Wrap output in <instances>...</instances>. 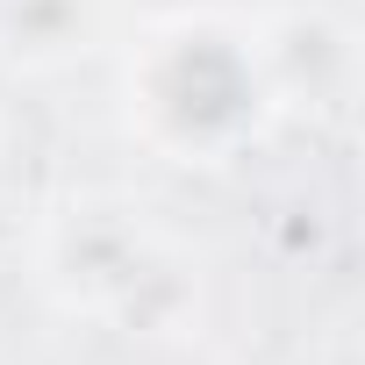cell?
<instances>
[{
  "mask_svg": "<svg viewBox=\"0 0 365 365\" xmlns=\"http://www.w3.org/2000/svg\"><path fill=\"white\" fill-rule=\"evenodd\" d=\"M201 308H208L201 258H194L187 244H179V237H165V244L150 251L143 279L129 287V301L108 315V329H122V336H143V344H165V336H194Z\"/></svg>",
  "mask_w": 365,
  "mask_h": 365,
  "instance_id": "cell-4",
  "label": "cell"
},
{
  "mask_svg": "<svg viewBox=\"0 0 365 365\" xmlns=\"http://www.w3.org/2000/svg\"><path fill=\"white\" fill-rule=\"evenodd\" d=\"M101 36L93 0H0V58L15 72H58Z\"/></svg>",
  "mask_w": 365,
  "mask_h": 365,
  "instance_id": "cell-5",
  "label": "cell"
},
{
  "mask_svg": "<svg viewBox=\"0 0 365 365\" xmlns=\"http://www.w3.org/2000/svg\"><path fill=\"white\" fill-rule=\"evenodd\" d=\"M122 122L172 165H230L265 143L272 93L251 51V15L172 8L122 51Z\"/></svg>",
  "mask_w": 365,
  "mask_h": 365,
  "instance_id": "cell-1",
  "label": "cell"
},
{
  "mask_svg": "<svg viewBox=\"0 0 365 365\" xmlns=\"http://www.w3.org/2000/svg\"><path fill=\"white\" fill-rule=\"evenodd\" d=\"M251 51H258L272 115L329 122L358 93V22L322 0H287V8L251 15Z\"/></svg>",
  "mask_w": 365,
  "mask_h": 365,
  "instance_id": "cell-3",
  "label": "cell"
},
{
  "mask_svg": "<svg viewBox=\"0 0 365 365\" xmlns=\"http://www.w3.org/2000/svg\"><path fill=\"white\" fill-rule=\"evenodd\" d=\"M165 244V230L129 201V194H65L58 208H43L36 222V287L86 322H108L129 287L143 279L150 251Z\"/></svg>",
  "mask_w": 365,
  "mask_h": 365,
  "instance_id": "cell-2",
  "label": "cell"
}]
</instances>
